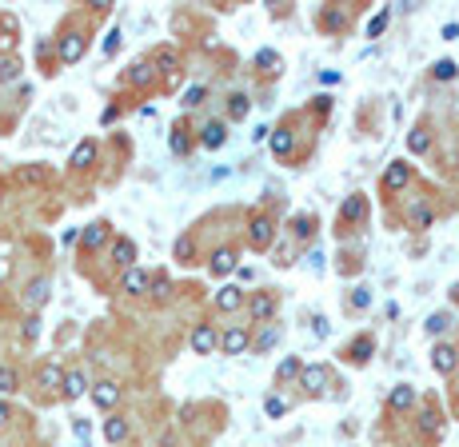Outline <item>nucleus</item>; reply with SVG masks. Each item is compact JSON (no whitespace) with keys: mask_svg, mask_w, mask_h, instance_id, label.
Wrapping results in <instances>:
<instances>
[{"mask_svg":"<svg viewBox=\"0 0 459 447\" xmlns=\"http://www.w3.org/2000/svg\"><path fill=\"white\" fill-rule=\"evenodd\" d=\"M275 340H280V327H272V324H268L264 332H260V335L252 340V352H272V347H275Z\"/></svg>","mask_w":459,"mask_h":447,"instance_id":"obj_32","label":"nucleus"},{"mask_svg":"<svg viewBox=\"0 0 459 447\" xmlns=\"http://www.w3.org/2000/svg\"><path fill=\"white\" fill-rule=\"evenodd\" d=\"M364 216H367V196H364V192H352L344 204H339V216H336V220H339V224H359Z\"/></svg>","mask_w":459,"mask_h":447,"instance_id":"obj_9","label":"nucleus"},{"mask_svg":"<svg viewBox=\"0 0 459 447\" xmlns=\"http://www.w3.org/2000/svg\"><path fill=\"white\" fill-rule=\"evenodd\" d=\"M255 64H260L264 72H280V56H275V52H268V48L255 56Z\"/></svg>","mask_w":459,"mask_h":447,"instance_id":"obj_42","label":"nucleus"},{"mask_svg":"<svg viewBox=\"0 0 459 447\" xmlns=\"http://www.w3.org/2000/svg\"><path fill=\"white\" fill-rule=\"evenodd\" d=\"M128 80H132V84H148V80H152V64H148V61H136L132 72H128Z\"/></svg>","mask_w":459,"mask_h":447,"instance_id":"obj_36","label":"nucleus"},{"mask_svg":"<svg viewBox=\"0 0 459 447\" xmlns=\"http://www.w3.org/2000/svg\"><path fill=\"white\" fill-rule=\"evenodd\" d=\"M216 347H220V332L212 324H196L192 327V352L196 356H212Z\"/></svg>","mask_w":459,"mask_h":447,"instance_id":"obj_5","label":"nucleus"},{"mask_svg":"<svg viewBox=\"0 0 459 447\" xmlns=\"http://www.w3.org/2000/svg\"><path fill=\"white\" fill-rule=\"evenodd\" d=\"M416 427H419V439H423V443H431V439L443 436V411H439V404H423V407H419Z\"/></svg>","mask_w":459,"mask_h":447,"instance_id":"obj_2","label":"nucleus"},{"mask_svg":"<svg viewBox=\"0 0 459 447\" xmlns=\"http://www.w3.org/2000/svg\"><path fill=\"white\" fill-rule=\"evenodd\" d=\"M300 384H304L307 391H324V387H332V367L327 364H307L304 372H300Z\"/></svg>","mask_w":459,"mask_h":447,"instance_id":"obj_8","label":"nucleus"},{"mask_svg":"<svg viewBox=\"0 0 459 447\" xmlns=\"http://www.w3.org/2000/svg\"><path fill=\"white\" fill-rule=\"evenodd\" d=\"M248 347H252V335H248V327H240V324H232L224 335H220V352H224V356H244Z\"/></svg>","mask_w":459,"mask_h":447,"instance_id":"obj_3","label":"nucleus"},{"mask_svg":"<svg viewBox=\"0 0 459 447\" xmlns=\"http://www.w3.org/2000/svg\"><path fill=\"white\" fill-rule=\"evenodd\" d=\"M4 275H9V260H0V280H4Z\"/></svg>","mask_w":459,"mask_h":447,"instance_id":"obj_52","label":"nucleus"},{"mask_svg":"<svg viewBox=\"0 0 459 447\" xmlns=\"http://www.w3.org/2000/svg\"><path fill=\"white\" fill-rule=\"evenodd\" d=\"M84 48H88V41H84L80 32H64L60 44H56V52H60V61L64 64H76L84 56Z\"/></svg>","mask_w":459,"mask_h":447,"instance_id":"obj_10","label":"nucleus"},{"mask_svg":"<svg viewBox=\"0 0 459 447\" xmlns=\"http://www.w3.org/2000/svg\"><path fill=\"white\" fill-rule=\"evenodd\" d=\"M264 411H268L272 419H280V416L287 411V399H284V396H268V399H264Z\"/></svg>","mask_w":459,"mask_h":447,"instance_id":"obj_39","label":"nucleus"},{"mask_svg":"<svg viewBox=\"0 0 459 447\" xmlns=\"http://www.w3.org/2000/svg\"><path fill=\"white\" fill-rule=\"evenodd\" d=\"M236 268H240V264H236V248H232V244L216 248V252H212V260H208V272H212L216 280H224V275H232Z\"/></svg>","mask_w":459,"mask_h":447,"instance_id":"obj_6","label":"nucleus"},{"mask_svg":"<svg viewBox=\"0 0 459 447\" xmlns=\"http://www.w3.org/2000/svg\"><path fill=\"white\" fill-rule=\"evenodd\" d=\"M408 148H411V152H416V156H423V152H428V148H431V132H428V128H423V124H416V128H411V136H408Z\"/></svg>","mask_w":459,"mask_h":447,"instance_id":"obj_31","label":"nucleus"},{"mask_svg":"<svg viewBox=\"0 0 459 447\" xmlns=\"http://www.w3.org/2000/svg\"><path fill=\"white\" fill-rule=\"evenodd\" d=\"M192 252H196V244H192V236H184V240H176V260H192Z\"/></svg>","mask_w":459,"mask_h":447,"instance_id":"obj_44","label":"nucleus"},{"mask_svg":"<svg viewBox=\"0 0 459 447\" xmlns=\"http://www.w3.org/2000/svg\"><path fill=\"white\" fill-rule=\"evenodd\" d=\"M292 232H296L300 240H312V236L320 232V224H316V216H312V212H300L296 220H292Z\"/></svg>","mask_w":459,"mask_h":447,"instance_id":"obj_27","label":"nucleus"},{"mask_svg":"<svg viewBox=\"0 0 459 447\" xmlns=\"http://www.w3.org/2000/svg\"><path fill=\"white\" fill-rule=\"evenodd\" d=\"M148 64H152V68H160L164 76H176V72H180V56H176V48H156V56Z\"/></svg>","mask_w":459,"mask_h":447,"instance_id":"obj_21","label":"nucleus"},{"mask_svg":"<svg viewBox=\"0 0 459 447\" xmlns=\"http://www.w3.org/2000/svg\"><path fill=\"white\" fill-rule=\"evenodd\" d=\"M248 312H252L255 324H268V320L275 315V295L272 292H255L252 300H248Z\"/></svg>","mask_w":459,"mask_h":447,"instance_id":"obj_13","label":"nucleus"},{"mask_svg":"<svg viewBox=\"0 0 459 447\" xmlns=\"http://www.w3.org/2000/svg\"><path fill=\"white\" fill-rule=\"evenodd\" d=\"M371 352H376V340H371V335H356V340H352V344H347V359H352V364H367V359H371Z\"/></svg>","mask_w":459,"mask_h":447,"instance_id":"obj_18","label":"nucleus"},{"mask_svg":"<svg viewBox=\"0 0 459 447\" xmlns=\"http://www.w3.org/2000/svg\"><path fill=\"white\" fill-rule=\"evenodd\" d=\"M411 180V168H408V164H403V160H391L388 164V172H384V184H379V188H384V192H399V188H403V184H408Z\"/></svg>","mask_w":459,"mask_h":447,"instance_id":"obj_12","label":"nucleus"},{"mask_svg":"<svg viewBox=\"0 0 459 447\" xmlns=\"http://www.w3.org/2000/svg\"><path fill=\"white\" fill-rule=\"evenodd\" d=\"M388 21H391V12H388V9H384V12H379V16H376V21L367 24V36H379V32L388 28Z\"/></svg>","mask_w":459,"mask_h":447,"instance_id":"obj_45","label":"nucleus"},{"mask_svg":"<svg viewBox=\"0 0 459 447\" xmlns=\"http://www.w3.org/2000/svg\"><path fill=\"white\" fill-rule=\"evenodd\" d=\"M116 48H120V28H112V32H108V41H104V56H112Z\"/></svg>","mask_w":459,"mask_h":447,"instance_id":"obj_49","label":"nucleus"},{"mask_svg":"<svg viewBox=\"0 0 459 447\" xmlns=\"http://www.w3.org/2000/svg\"><path fill=\"white\" fill-rule=\"evenodd\" d=\"M268 144H272V152L280 156V160H284V156H292V148H296V136H292V128H275L272 136H268Z\"/></svg>","mask_w":459,"mask_h":447,"instance_id":"obj_20","label":"nucleus"},{"mask_svg":"<svg viewBox=\"0 0 459 447\" xmlns=\"http://www.w3.org/2000/svg\"><path fill=\"white\" fill-rule=\"evenodd\" d=\"M72 431H76L80 439H88V424H84V419H76V424H72Z\"/></svg>","mask_w":459,"mask_h":447,"instance_id":"obj_50","label":"nucleus"},{"mask_svg":"<svg viewBox=\"0 0 459 447\" xmlns=\"http://www.w3.org/2000/svg\"><path fill=\"white\" fill-rule=\"evenodd\" d=\"M9 424V404H0V427Z\"/></svg>","mask_w":459,"mask_h":447,"instance_id":"obj_51","label":"nucleus"},{"mask_svg":"<svg viewBox=\"0 0 459 447\" xmlns=\"http://www.w3.org/2000/svg\"><path fill=\"white\" fill-rule=\"evenodd\" d=\"M48 292H52V284H48V280H44V275H41V280H32V284L24 288V304H28V307H44V300H48Z\"/></svg>","mask_w":459,"mask_h":447,"instance_id":"obj_23","label":"nucleus"},{"mask_svg":"<svg viewBox=\"0 0 459 447\" xmlns=\"http://www.w3.org/2000/svg\"><path fill=\"white\" fill-rule=\"evenodd\" d=\"M248 112H252V100H248L244 92H232L228 96V120H244Z\"/></svg>","mask_w":459,"mask_h":447,"instance_id":"obj_28","label":"nucleus"},{"mask_svg":"<svg viewBox=\"0 0 459 447\" xmlns=\"http://www.w3.org/2000/svg\"><path fill=\"white\" fill-rule=\"evenodd\" d=\"M248 244H252L255 252H268V248L275 244V220L268 212H255L252 220H248Z\"/></svg>","mask_w":459,"mask_h":447,"instance_id":"obj_1","label":"nucleus"},{"mask_svg":"<svg viewBox=\"0 0 459 447\" xmlns=\"http://www.w3.org/2000/svg\"><path fill=\"white\" fill-rule=\"evenodd\" d=\"M196 104H204V84L188 88V96H184V108H196Z\"/></svg>","mask_w":459,"mask_h":447,"instance_id":"obj_46","label":"nucleus"},{"mask_svg":"<svg viewBox=\"0 0 459 447\" xmlns=\"http://www.w3.org/2000/svg\"><path fill=\"white\" fill-rule=\"evenodd\" d=\"M108 236H112V224L96 220V224H88V228L80 232V248H84V252H96V248L108 244Z\"/></svg>","mask_w":459,"mask_h":447,"instance_id":"obj_7","label":"nucleus"},{"mask_svg":"<svg viewBox=\"0 0 459 447\" xmlns=\"http://www.w3.org/2000/svg\"><path fill=\"white\" fill-rule=\"evenodd\" d=\"M431 76H436L439 84H448V80H455V76H459V64H455V61H436Z\"/></svg>","mask_w":459,"mask_h":447,"instance_id":"obj_33","label":"nucleus"},{"mask_svg":"<svg viewBox=\"0 0 459 447\" xmlns=\"http://www.w3.org/2000/svg\"><path fill=\"white\" fill-rule=\"evenodd\" d=\"M96 152H100V148H96V140H84V144H76V152H72V168H92V160H96Z\"/></svg>","mask_w":459,"mask_h":447,"instance_id":"obj_26","label":"nucleus"},{"mask_svg":"<svg viewBox=\"0 0 459 447\" xmlns=\"http://www.w3.org/2000/svg\"><path fill=\"white\" fill-rule=\"evenodd\" d=\"M36 384L41 387H60L64 384V367L60 364H44L41 372H36Z\"/></svg>","mask_w":459,"mask_h":447,"instance_id":"obj_29","label":"nucleus"},{"mask_svg":"<svg viewBox=\"0 0 459 447\" xmlns=\"http://www.w3.org/2000/svg\"><path fill=\"white\" fill-rule=\"evenodd\" d=\"M92 404L100 407V411H112L116 404H120V384L116 379H100V384H92Z\"/></svg>","mask_w":459,"mask_h":447,"instance_id":"obj_4","label":"nucleus"},{"mask_svg":"<svg viewBox=\"0 0 459 447\" xmlns=\"http://www.w3.org/2000/svg\"><path fill=\"white\" fill-rule=\"evenodd\" d=\"M236 307H244V288L224 284L216 292V312H236Z\"/></svg>","mask_w":459,"mask_h":447,"instance_id":"obj_17","label":"nucleus"},{"mask_svg":"<svg viewBox=\"0 0 459 447\" xmlns=\"http://www.w3.org/2000/svg\"><path fill=\"white\" fill-rule=\"evenodd\" d=\"M411 228H431V208L428 204H411Z\"/></svg>","mask_w":459,"mask_h":447,"instance_id":"obj_34","label":"nucleus"},{"mask_svg":"<svg viewBox=\"0 0 459 447\" xmlns=\"http://www.w3.org/2000/svg\"><path fill=\"white\" fill-rule=\"evenodd\" d=\"M367 304H371V292H367V288H356V292H352V307L359 312V307H367Z\"/></svg>","mask_w":459,"mask_h":447,"instance_id":"obj_48","label":"nucleus"},{"mask_svg":"<svg viewBox=\"0 0 459 447\" xmlns=\"http://www.w3.org/2000/svg\"><path fill=\"white\" fill-rule=\"evenodd\" d=\"M431 367H436L439 376H451V372L459 367V352L451 344H436L431 347Z\"/></svg>","mask_w":459,"mask_h":447,"instance_id":"obj_11","label":"nucleus"},{"mask_svg":"<svg viewBox=\"0 0 459 447\" xmlns=\"http://www.w3.org/2000/svg\"><path fill=\"white\" fill-rule=\"evenodd\" d=\"M21 184H41L44 180V168L41 164H32V168H21V176H16Z\"/></svg>","mask_w":459,"mask_h":447,"instance_id":"obj_43","label":"nucleus"},{"mask_svg":"<svg viewBox=\"0 0 459 447\" xmlns=\"http://www.w3.org/2000/svg\"><path fill=\"white\" fill-rule=\"evenodd\" d=\"M411 404H416V387H411V384L391 387V396H388V407H391V411H408Z\"/></svg>","mask_w":459,"mask_h":447,"instance_id":"obj_22","label":"nucleus"},{"mask_svg":"<svg viewBox=\"0 0 459 447\" xmlns=\"http://www.w3.org/2000/svg\"><path fill=\"white\" fill-rule=\"evenodd\" d=\"M104 439H108V443H124V439H128V419H124V416H108V419H104Z\"/></svg>","mask_w":459,"mask_h":447,"instance_id":"obj_25","label":"nucleus"},{"mask_svg":"<svg viewBox=\"0 0 459 447\" xmlns=\"http://www.w3.org/2000/svg\"><path fill=\"white\" fill-rule=\"evenodd\" d=\"M21 80V64L16 61H0V84H12Z\"/></svg>","mask_w":459,"mask_h":447,"instance_id":"obj_40","label":"nucleus"},{"mask_svg":"<svg viewBox=\"0 0 459 447\" xmlns=\"http://www.w3.org/2000/svg\"><path fill=\"white\" fill-rule=\"evenodd\" d=\"M168 144H172L176 156H188L192 152V128H188V124H176L172 136H168Z\"/></svg>","mask_w":459,"mask_h":447,"instance_id":"obj_24","label":"nucleus"},{"mask_svg":"<svg viewBox=\"0 0 459 447\" xmlns=\"http://www.w3.org/2000/svg\"><path fill=\"white\" fill-rule=\"evenodd\" d=\"M21 335H24V344H36V340H41V315H28L24 327H21Z\"/></svg>","mask_w":459,"mask_h":447,"instance_id":"obj_37","label":"nucleus"},{"mask_svg":"<svg viewBox=\"0 0 459 447\" xmlns=\"http://www.w3.org/2000/svg\"><path fill=\"white\" fill-rule=\"evenodd\" d=\"M148 292H152L156 300H168V295H172V280H168V275H156V280H152V288H148Z\"/></svg>","mask_w":459,"mask_h":447,"instance_id":"obj_41","label":"nucleus"},{"mask_svg":"<svg viewBox=\"0 0 459 447\" xmlns=\"http://www.w3.org/2000/svg\"><path fill=\"white\" fill-rule=\"evenodd\" d=\"M148 288H152V275L144 272V268H128L120 280V292H128V295H144Z\"/></svg>","mask_w":459,"mask_h":447,"instance_id":"obj_14","label":"nucleus"},{"mask_svg":"<svg viewBox=\"0 0 459 447\" xmlns=\"http://www.w3.org/2000/svg\"><path fill=\"white\" fill-rule=\"evenodd\" d=\"M300 372H304V359H300V356H287L284 364L275 367V384H287V379H296Z\"/></svg>","mask_w":459,"mask_h":447,"instance_id":"obj_30","label":"nucleus"},{"mask_svg":"<svg viewBox=\"0 0 459 447\" xmlns=\"http://www.w3.org/2000/svg\"><path fill=\"white\" fill-rule=\"evenodd\" d=\"M112 260L116 268H136V240H128V236H116V244H112Z\"/></svg>","mask_w":459,"mask_h":447,"instance_id":"obj_16","label":"nucleus"},{"mask_svg":"<svg viewBox=\"0 0 459 447\" xmlns=\"http://www.w3.org/2000/svg\"><path fill=\"white\" fill-rule=\"evenodd\" d=\"M16 387H21V376H16L12 367H4V364H0V391H4V396H12Z\"/></svg>","mask_w":459,"mask_h":447,"instance_id":"obj_35","label":"nucleus"},{"mask_svg":"<svg viewBox=\"0 0 459 447\" xmlns=\"http://www.w3.org/2000/svg\"><path fill=\"white\" fill-rule=\"evenodd\" d=\"M312 332H316V340H327V332H332L327 327V315H312Z\"/></svg>","mask_w":459,"mask_h":447,"instance_id":"obj_47","label":"nucleus"},{"mask_svg":"<svg viewBox=\"0 0 459 447\" xmlns=\"http://www.w3.org/2000/svg\"><path fill=\"white\" fill-rule=\"evenodd\" d=\"M84 391H88V379H84V372H76V367H72V372H64L60 396H64V399H80Z\"/></svg>","mask_w":459,"mask_h":447,"instance_id":"obj_19","label":"nucleus"},{"mask_svg":"<svg viewBox=\"0 0 459 447\" xmlns=\"http://www.w3.org/2000/svg\"><path fill=\"white\" fill-rule=\"evenodd\" d=\"M224 140H228V124L224 120H208L204 128H200V144H204V148H224Z\"/></svg>","mask_w":459,"mask_h":447,"instance_id":"obj_15","label":"nucleus"},{"mask_svg":"<svg viewBox=\"0 0 459 447\" xmlns=\"http://www.w3.org/2000/svg\"><path fill=\"white\" fill-rule=\"evenodd\" d=\"M448 327H451V315H448V312H436V315H428V332H431V335L448 332Z\"/></svg>","mask_w":459,"mask_h":447,"instance_id":"obj_38","label":"nucleus"}]
</instances>
